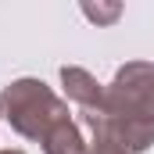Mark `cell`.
Instances as JSON below:
<instances>
[{"label":"cell","mask_w":154,"mask_h":154,"mask_svg":"<svg viewBox=\"0 0 154 154\" xmlns=\"http://www.w3.org/2000/svg\"><path fill=\"white\" fill-rule=\"evenodd\" d=\"M68 115V104L43 79H14L0 90V118L25 140H43L57 118Z\"/></svg>","instance_id":"1"},{"label":"cell","mask_w":154,"mask_h":154,"mask_svg":"<svg viewBox=\"0 0 154 154\" xmlns=\"http://www.w3.org/2000/svg\"><path fill=\"white\" fill-rule=\"evenodd\" d=\"M61 82H65L68 100L79 104V111H100V108H104V86L90 75L86 68L65 65V68H61Z\"/></svg>","instance_id":"2"},{"label":"cell","mask_w":154,"mask_h":154,"mask_svg":"<svg viewBox=\"0 0 154 154\" xmlns=\"http://www.w3.org/2000/svg\"><path fill=\"white\" fill-rule=\"evenodd\" d=\"M43 143V151L47 154H86V140H82V133H79V125L72 122V115L57 118L54 125H50V133L39 140Z\"/></svg>","instance_id":"3"},{"label":"cell","mask_w":154,"mask_h":154,"mask_svg":"<svg viewBox=\"0 0 154 154\" xmlns=\"http://www.w3.org/2000/svg\"><path fill=\"white\" fill-rule=\"evenodd\" d=\"M82 14L90 22H97V25H111L122 14V4H82Z\"/></svg>","instance_id":"4"},{"label":"cell","mask_w":154,"mask_h":154,"mask_svg":"<svg viewBox=\"0 0 154 154\" xmlns=\"http://www.w3.org/2000/svg\"><path fill=\"white\" fill-rule=\"evenodd\" d=\"M90 136H93V140H90V151L86 154H129L122 143H115L108 133H90Z\"/></svg>","instance_id":"5"},{"label":"cell","mask_w":154,"mask_h":154,"mask_svg":"<svg viewBox=\"0 0 154 154\" xmlns=\"http://www.w3.org/2000/svg\"><path fill=\"white\" fill-rule=\"evenodd\" d=\"M143 108H147V115L154 118V82H151V90H147V104H143Z\"/></svg>","instance_id":"6"},{"label":"cell","mask_w":154,"mask_h":154,"mask_svg":"<svg viewBox=\"0 0 154 154\" xmlns=\"http://www.w3.org/2000/svg\"><path fill=\"white\" fill-rule=\"evenodd\" d=\"M0 154H25V151H0Z\"/></svg>","instance_id":"7"}]
</instances>
